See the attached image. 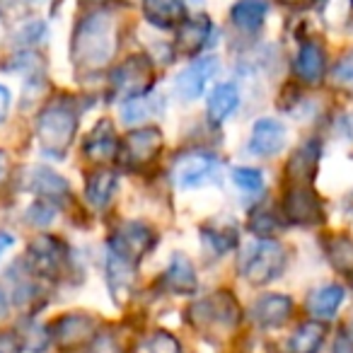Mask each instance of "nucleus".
Listing matches in <instances>:
<instances>
[{"mask_svg":"<svg viewBox=\"0 0 353 353\" xmlns=\"http://www.w3.org/2000/svg\"><path fill=\"white\" fill-rule=\"evenodd\" d=\"M117 51V27L109 12L83 17L73 32V63L78 68L97 70L112 61Z\"/></svg>","mask_w":353,"mask_h":353,"instance_id":"f257e3e1","label":"nucleus"},{"mask_svg":"<svg viewBox=\"0 0 353 353\" xmlns=\"http://www.w3.org/2000/svg\"><path fill=\"white\" fill-rule=\"evenodd\" d=\"M75 131H78V114L65 99L49 104L37 119V136H39L41 148L54 157H61L68 150Z\"/></svg>","mask_w":353,"mask_h":353,"instance_id":"f03ea898","label":"nucleus"},{"mask_svg":"<svg viewBox=\"0 0 353 353\" xmlns=\"http://www.w3.org/2000/svg\"><path fill=\"white\" fill-rule=\"evenodd\" d=\"M285 264H288V254L283 245L271 237H264L247 252L242 261V276L254 285H266L283 274Z\"/></svg>","mask_w":353,"mask_h":353,"instance_id":"7ed1b4c3","label":"nucleus"},{"mask_svg":"<svg viewBox=\"0 0 353 353\" xmlns=\"http://www.w3.org/2000/svg\"><path fill=\"white\" fill-rule=\"evenodd\" d=\"M283 216L293 225H322L327 221V211L310 184H290L283 194Z\"/></svg>","mask_w":353,"mask_h":353,"instance_id":"20e7f679","label":"nucleus"},{"mask_svg":"<svg viewBox=\"0 0 353 353\" xmlns=\"http://www.w3.org/2000/svg\"><path fill=\"white\" fill-rule=\"evenodd\" d=\"M189 314H192V322L196 324V327L213 332V329H235L242 312H240L237 300L232 298L230 293L221 290V293H216L213 298L201 300V303L194 305V307L189 310Z\"/></svg>","mask_w":353,"mask_h":353,"instance_id":"39448f33","label":"nucleus"},{"mask_svg":"<svg viewBox=\"0 0 353 353\" xmlns=\"http://www.w3.org/2000/svg\"><path fill=\"white\" fill-rule=\"evenodd\" d=\"M152 247H155V232L143 223H126L114 232L112 242H109L112 256L131 266H136Z\"/></svg>","mask_w":353,"mask_h":353,"instance_id":"423d86ee","label":"nucleus"},{"mask_svg":"<svg viewBox=\"0 0 353 353\" xmlns=\"http://www.w3.org/2000/svg\"><path fill=\"white\" fill-rule=\"evenodd\" d=\"M218 73V59L216 56H203L196 59L192 65L182 70L174 80V90L182 99H196L203 94L206 85L213 80V75Z\"/></svg>","mask_w":353,"mask_h":353,"instance_id":"0eeeda50","label":"nucleus"},{"mask_svg":"<svg viewBox=\"0 0 353 353\" xmlns=\"http://www.w3.org/2000/svg\"><path fill=\"white\" fill-rule=\"evenodd\" d=\"M65 259H68V252H65V245L56 237H39L37 242L30 245V261L34 266V271L44 276H59L61 269L65 266Z\"/></svg>","mask_w":353,"mask_h":353,"instance_id":"6e6552de","label":"nucleus"},{"mask_svg":"<svg viewBox=\"0 0 353 353\" xmlns=\"http://www.w3.org/2000/svg\"><path fill=\"white\" fill-rule=\"evenodd\" d=\"M152 78V68L145 59L136 56V59L126 61L121 68L114 73V85H117V92L119 94H126L128 99L131 97H141L145 94L148 85H150Z\"/></svg>","mask_w":353,"mask_h":353,"instance_id":"1a4fd4ad","label":"nucleus"},{"mask_svg":"<svg viewBox=\"0 0 353 353\" xmlns=\"http://www.w3.org/2000/svg\"><path fill=\"white\" fill-rule=\"evenodd\" d=\"M285 138H288V131H285V126L281 121H276V119H259L252 126L250 150L259 157H271L283 150Z\"/></svg>","mask_w":353,"mask_h":353,"instance_id":"9d476101","label":"nucleus"},{"mask_svg":"<svg viewBox=\"0 0 353 353\" xmlns=\"http://www.w3.org/2000/svg\"><path fill=\"white\" fill-rule=\"evenodd\" d=\"M218 170V160L208 152H192L182 157L174 167V179L182 187H199L206 179H211Z\"/></svg>","mask_w":353,"mask_h":353,"instance_id":"9b49d317","label":"nucleus"},{"mask_svg":"<svg viewBox=\"0 0 353 353\" xmlns=\"http://www.w3.org/2000/svg\"><path fill=\"white\" fill-rule=\"evenodd\" d=\"M327 73V51L317 41H305L295 56V75L303 83L317 85Z\"/></svg>","mask_w":353,"mask_h":353,"instance_id":"f8f14e48","label":"nucleus"},{"mask_svg":"<svg viewBox=\"0 0 353 353\" xmlns=\"http://www.w3.org/2000/svg\"><path fill=\"white\" fill-rule=\"evenodd\" d=\"M213 37V22L208 20L206 15L192 17V20H184L179 25V32H176V49L182 54H199L201 49H206L208 41Z\"/></svg>","mask_w":353,"mask_h":353,"instance_id":"ddd939ff","label":"nucleus"},{"mask_svg":"<svg viewBox=\"0 0 353 353\" xmlns=\"http://www.w3.org/2000/svg\"><path fill=\"white\" fill-rule=\"evenodd\" d=\"M162 148V136L157 128H138L123 143V150L131 165H148L157 157Z\"/></svg>","mask_w":353,"mask_h":353,"instance_id":"4468645a","label":"nucleus"},{"mask_svg":"<svg viewBox=\"0 0 353 353\" xmlns=\"http://www.w3.org/2000/svg\"><path fill=\"white\" fill-rule=\"evenodd\" d=\"M293 314V300L288 295L269 293L254 303V319L266 329L283 327Z\"/></svg>","mask_w":353,"mask_h":353,"instance_id":"2eb2a0df","label":"nucleus"},{"mask_svg":"<svg viewBox=\"0 0 353 353\" xmlns=\"http://www.w3.org/2000/svg\"><path fill=\"white\" fill-rule=\"evenodd\" d=\"M319 152H322L319 141H307L305 145H300L298 150L290 155V162H288V167H285V174L290 176V182L293 184L312 182V176L319 165Z\"/></svg>","mask_w":353,"mask_h":353,"instance_id":"dca6fc26","label":"nucleus"},{"mask_svg":"<svg viewBox=\"0 0 353 353\" xmlns=\"http://www.w3.org/2000/svg\"><path fill=\"white\" fill-rule=\"evenodd\" d=\"M266 15H269V0H237L230 8V22L245 34L259 32Z\"/></svg>","mask_w":353,"mask_h":353,"instance_id":"f3484780","label":"nucleus"},{"mask_svg":"<svg viewBox=\"0 0 353 353\" xmlns=\"http://www.w3.org/2000/svg\"><path fill=\"white\" fill-rule=\"evenodd\" d=\"M143 12L148 22H152L160 30H172L179 27L187 15L184 0H143Z\"/></svg>","mask_w":353,"mask_h":353,"instance_id":"a211bd4d","label":"nucleus"},{"mask_svg":"<svg viewBox=\"0 0 353 353\" xmlns=\"http://www.w3.org/2000/svg\"><path fill=\"white\" fill-rule=\"evenodd\" d=\"M324 256L329 259L332 269L353 283V237L348 235H329L322 242Z\"/></svg>","mask_w":353,"mask_h":353,"instance_id":"6ab92c4d","label":"nucleus"},{"mask_svg":"<svg viewBox=\"0 0 353 353\" xmlns=\"http://www.w3.org/2000/svg\"><path fill=\"white\" fill-rule=\"evenodd\" d=\"M162 283L170 293H176V295H192L196 290L199 281H196V271H194L192 261L187 256L176 254L174 259L170 261L167 266L165 276H162Z\"/></svg>","mask_w":353,"mask_h":353,"instance_id":"aec40b11","label":"nucleus"},{"mask_svg":"<svg viewBox=\"0 0 353 353\" xmlns=\"http://www.w3.org/2000/svg\"><path fill=\"white\" fill-rule=\"evenodd\" d=\"M119 143H117V131L109 121H99L92 128L88 143H85V155L92 162H109L112 157H117Z\"/></svg>","mask_w":353,"mask_h":353,"instance_id":"412c9836","label":"nucleus"},{"mask_svg":"<svg viewBox=\"0 0 353 353\" xmlns=\"http://www.w3.org/2000/svg\"><path fill=\"white\" fill-rule=\"evenodd\" d=\"M92 332H94V322L88 317H83V314H65V317L54 327L56 341H59L63 348L80 346L83 341H88Z\"/></svg>","mask_w":353,"mask_h":353,"instance_id":"4be33fe9","label":"nucleus"},{"mask_svg":"<svg viewBox=\"0 0 353 353\" xmlns=\"http://www.w3.org/2000/svg\"><path fill=\"white\" fill-rule=\"evenodd\" d=\"M343 298H346V290L336 283H329L317 288L307 298V310L314 319H329L336 314V310L341 307Z\"/></svg>","mask_w":353,"mask_h":353,"instance_id":"5701e85b","label":"nucleus"},{"mask_svg":"<svg viewBox=\"0 0 353 353\" xmlns=\"http://www.w3.org/2000/svg\"><path fill=\"white\" fill-rule=\"evenodd\" d=\"M327 339V324L322 319H307L290 336V353H317Z\"/></svg>","mask_w":353,"mask_h":353,"instance_id":"b1692460","label":"nucleus"},{"mask_svg":"<svg viewBox=\"0 0 353 353\" xmlns=\"http://www.w3.org/2000/svg\"><path fill=\"white\" fill-rule=\"evenodd\" d=\"M240 104V92L232 83H223L218 85L211 92V99H208V119H211L216 126H221L228 117L237 109Z\"/></svg>","mask_w":353,"mask_h":353,"instance_id":"393cba45","label":"nucleus"},{"mask_svg":"<svg viewBox=\"0 0 353 353\" xmlns=\"http://www.w3.org/2000/svg\"><path fill=\"white\" fill-rule=\"evenodd\" d=\"M117 194V174L112 170H97L88 182V201L94 208H107Z\"/></svg>","mask_w":353,"mask_h":353,"instance_id":"a878e982","label":"nucleus"},{"mask_svg":"<svg viewBox=\"0 0 353 353\" xmlns=\"http://www.w3.org/2000/svg\"><path fill=\"white\" fill-rule=\"evenodd\" d=\"M34 189L41 194V196L59 199V196H63V194L68 192V184H65L63 176H59L56 172L41 167V170L34 172Z\"/></svg>","mask_w":353,"mask_h":353,"instance_id":"bb28decb","label":"nucleus"},{"mask_svg":"<svg viewBox=\"0 0 353 353\" xmlns=\"http://www.w3.org/2000/svg\"><path fill=\"white\" fill-rule=\"evenodd\" d=\"M232 179H235V184L242 192L256 194L264 189V174L259 170H254V167H235L232 170Z\"/></svg>","mask_w":353,"mask_h":353,"instance_id":"cd10ccee","label":"nucleus"},{"mask_svg":"<svg viewBox=\"0 0 353 353\" xmlns=\"http://www.w3.org/2000/svg\"><path fill=\"white\" fill-rule=\"evenodd\" d=\"M152 99L145 97V94H141V97H131L126 102V107H123V121L128 123H138L143 121V119H148L152 112H155V107H152Z\"/></svg>","mask_w":353,"mask_h":353,"instance_id":"c85d7f7f","label":"nucleus"},{"mask_svg":"<svg viewBox=\"0 0 353 353\" xmlns=\"http://www.w3.org/2000/svg\"><path fill=\"white\" fill-rule=\"evenodd\" d=\"M206 232H208V237H211L208 242H211V245L216 247V252H221V254L223 252H230L232 247L237 245V230L232 225H223V228L211 225Z\"/></svg>","mask_w":353,"mask_h":353,"instance_id":"c756f323","label":"nucleus"},{"mask_svg":"<svg viewBox=\"0 0 353 353\" xmlns=\"http://www.w3.org/2000/svg\"><path fill=\"white\" fill-rule=\"evenodd\" d=\"M332 78L339 88L346 90L348 94H353V51L336 61V65L332 70Z\"/></svg>","mask_w":353,"mask_h":353,"instance_id":"7c9ffc66","label":"nucleus"},{"mask_svg":"<svg viewBox=\"0 0 353 353\" xmlns=\"http://www.w3.org/2000/svg\"><path fill=\"white\" fill-rule=\"evenodd\" d=\"M145 353H182V348L172 334L157 332L145 341Z\"/></svg>","mask_w":353,"mask_h":353,"instance_id":"2f4dec72","label":"nucleus"},{"mask_svg":"<svg viewBox=\"0 0 353 353\" xmlns=\"http://www.w3.org/2000/svg\"><path fill=\"white\" fill-rule=\"evenodd\" d=\"M252 230H254L256 235H261V237H269L271 232L279 230V223H276V218L271 216V213L256 211L254 216H252Z\"/></svg>","mask_w":353,"mask_h":353,"instance_id":"473e14b6","label":"nucleus"},{"mask_svg":"<svg viewBox=\"0 0 353 353\" xmlns=\"http://www.w3.org/2000/svg\"><path fill=\"white\" fill-rule=\"evenodd\" d=\"M0 353H22V339L12 332H0Z\"/></svg>","mask_w":353,"mask_h":353,"instance_id":"72a5a7b5","label":"nucleus"},{"mask_svg":"<svg viewBox=\"0 0 353 353\" xmlns=\"http://www.w3.org/2000/svg\"><path fill=\"white\" fill-rule=\"evenodd\" d=\"M10 102H12V97H10V90H8V88H3V85H0V123L6 121L8 112H10Z\"/></svg>","mask_w":353,"mask_h":353,"instance_id":"f704fd0d","label":"nucleus"},{"mask_svg":"<svg viewBox=\"0 0 353 353\" xmlns=\"http://www.w3.org/2000/svg\"><path fill=\"white\" fill-rule=\"evenodd\" d=\"M332 353H353V339L346 332L334 341V351Z\"/></svg>","mask_w":353,"mask_h":353,"instance_id":"c9c22d12","label":"nucleus"},{"mask_svg":"<svg viewBox=\"0 0 353 353\" xmlns=\"http://www.w3.org/2000/svg\"><path fill=\"white\" fill-rule=\"evenodd\" d=\"M8 247H12V235H8V232H0V254H3Z\"/></svg>","mask_w":353,"mask_h":353,"instance_id":"e433bc0d","label":"nucleus"},{"mask_svg":"<svg viewBox=\"0 0 353 353\" xmlns=\"http://www.w3.org/2000/svg\"><path fill=\"white\" fill-rule=\"evenodd\" d=\"M8 174V157H6V152L0 150V179Z\"/></svg>","mask_w":353,"mask_h":353,"instance_id":"4c0bfd02","label":"nucleus"},{"mask_svg":"<svg viewBox=\"0 0 353 353\" xmlns=\"http://www.w3.org/2000/svg\"><path fill=\"white\" fill-rule=\"evenodd\" d=\"M346 334L353 339V314H351V319H348V329H346Z\"/></svg>","mask_w":353,"mask_h":353,"instance_id":"58836bf2","label":"nucleus"}]
</instances>
